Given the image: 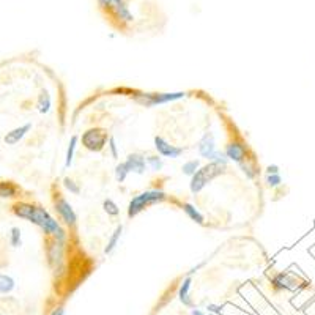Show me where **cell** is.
<instances>
[{"label":"cell","mask_w":315,"mask_h":315,"mask_svg":"<svg viewBox=\"0 0 315 315\" xmlns=\"http://www.w3.org/2000/svg\"><path fill=\"white\" fill-rule=\"evenodd\" d=\"M96 5L104 19L123 33L164 22L158 0H96Z\"/></svg>","instance_id":"obj_1"},{"label":"cell","mask_w":315,"mask_h":315,"mask_svg":"<svg viewBox=\"0 0 315 315\" xmlns=\"http://www.w3.org/2000/svg\"><path fill=\"white\" fill-rule=\"evenodd\" d=\"M13 213L17 218L33 222L35 226H38L40 229L44 230V234L52 235L55 239L65 241V238H67L59 222L49 215L48 210H44L40 205H33V203H27V202H17L13 205Z\"/></svg>","instance_id":"obj_2"},{"label":"cell","mask_w":315,"mask_h":315,"mask_svg":"<svg viewBox=\"0 0 315 315\" xmlns=\"http://www.w3.org/2000/svg\"><path fill=\"white\" fill-rule=\"evenodd\" d=\"M224 173V165L216 164V162H210L207 165L200 167L196 173L191 177V183H189V189L192 194H199L202 192V189L207 186L210 181H213L216 177Z\"/></svg>","instance_id":"obj_3"},{"label":"cell","mask_w":315,"mask_h":315,"mask_svg":"<svg viewBox=\"0 0 315 315\" xmlns=\"http://www.w3.org/2000/svg\"><path fill=\"white\" fill-rule=\"evenodd\" d=\"M165 199H167V194H165L164 191H159V189H148L145 192H141L139 196H136L131 202H129L128 216L134 218L141 211H144L147 207L155 205V203H159V202H164Z\"/></svg>","instance_id":"obj_4"},{"label":"cell","mask_w":315,"mask_h":315,"mask_svg":"<svg viewBox=\"0 0 315 315\" xmlns=\"http://www.w3.org/2000/svg\"><path fill=\"white\" fill-rule=\"evenodd\" d=\"M109 141V136L104 129L101 128H91L82 134V144L90 152H101Z\"/></svg>","instance_id":"obj_5"},{"label":"cell","mask_w":315,"mask_h":315,"mask_svg":"<svg viewBox=\"0 0 315 315\" xmlns=\"http://www.w3.org/2000/svg\"><path fill=\"white\" fill-rule=\"evenodd\" d=\"M184 96H186L184 91H177V93H144V95H139L136 101L145 107H155L158 104L172 103V101L181 99Z\"/></svg>","instance_id":"obj_6"},{"label":"cell","mask_w":315,"mask_h":315,"mask_svg":"<svg viewBox=\"0 0 315 315\" xmlns=\"http://www.w3.org/2000/svg\"><path fill=\"white\" fill-rule=\"evenodd\" d=\"M54 207H55V211H57V215L60 216V219L65 222V224L70 226V227L76 226V221H78L76 213H74L71 203L63 196H60V194H57V197L54 199Z\"/></svg>","instance_id":"obj_7"},{"label":"cell","mask_w":315,"mask_h":315,"mask_svg":"<svg viewBox=\"0 0 315 315\" xmlns=\"http://www.w3.org/2000/svg\"><path fill=\"white\" fill-rule=\"evenodd\" d=\"M153 144H155V148L158 150V153H159L161 156L170 158V159H177V158H180L184 152L181 147L172 145L169 141H165L162 136H155Z\"/></svg>","instance_id":"obj_8"},{"label":"cell","mask_w":315,"mask_h":315,"mask_svg":"<svg viewBox=\"0 0 315 315\" xmlns=\"http://www.w3.org/2000/svg\"><path fill=\"white\" fill-rule=\"evenodd\" d=\"M63 244L65 241H60V239H55L48 246V262L51 265V268L59 273L62 270V262H63Z\"/></svg>","instance_id":"obj_9"},{"label":"cell","mask_w":315,"mask_h":315,"mask_svg":"<svg viewBox=\"0 0 315 315\" xmlns=\"http://www.w3.org/2000/svg\"><path fill=\"white\" fill-rule=\"evenodd\" d=\"M271 284L274 287V290L281 292V290H295L300 282L290 273H277L271 279Z\"/></svg>","instance_id":"obj_10"},{"label":"cell","mask_w":315,"mask_h":315,"mask_svg":"<svg viewBox=\"0 0 315 315\" xmlns=\"http://www.w3.org/2000/svg\"><path fill=\"white\" fill-rule=\"evenodd\" d=\"M224 153L229 161H234L236 164H241L246 159V147L241 142H229L226 145Z\"/></svg>","instance_id":"obj_11"},{"label":"cell","mask_w":315,"mask_h":315,"mask_svg":"<svg viewBox=\"0 0 315 315\" xmlns=\"http://www.w3.org/2000/svg\"><path fill=\"white\" fill-rule=\"evenodd\" d=\"M216 152V141H215V136L213 133H205L202 136L200 142H199V153L202 158H205V159L210 161L211 155Z\"/></svg>","instance_id":"obj_12"},{"label":"cell","mask_w":315,"mask_h":315,"mask_svg":"<svg viewBox=\"0 0 315 315\" xmlns=\"http://www.w3.org/2000/svg\"><path fill=\"white\" fill-rule=\"evenodd\" d=\"M125 164L129 172H134L137 175H142L147 169V161H145L144 155H141V153H131L126 158Z\"/></svg>","instance_id":"obj_13"},{"label":"cell","mask_w":315,"mask_h":315,"mask_svg":"<svg viewBox=\"0 0 315 315\" xmlns=\"http://www.w3.org/2000/svg\"><path fill=\"white\" fill-rule=\"evenodd\" d=\"M32 129V123H25V125H21L17 128H13L10 133H6L5 136V144L6 145H16L19 144L22 139L30 133Z\"/></svg>","instance_id":"obj_14"},{"label":"cell","mask_w":315,"mask_h":315,"mask_svg":"<svg viewBox=\"0 0 315 315\" xmlns=\"http://www.w3.org/2000/svg\"><path fill=\"white\" fill-rule=\"evenodd\" d=\"M191 284H192V277L191 276L184 277V281L181 282V287H180V290H178V298L181 300V303L184 306H192V300H191V296H189Z\"/></svg>","instance_id":"obj_15"},{"label":"cell","mask_w":315,"mask_h":315,"mask_svg":"<svg viewBox=\"0 0 315 315\" xmlns=\"http://www.w3.org/2000/svg\"><path fill=\"white\" fill-rule=\"evenodd\" d=\"M122 234H123V226L120 224V226H117V229L114 230V234H112V236L109 238V241H107V246H106V249H104V254H112L115 249H117V246H118V243H120V238H122Z\"/></svg>","instance_id":"obj_16"},{"label":"cell","mask_w":315,"mask_h":315,"mask_svg":"<svg viewBox=\"0 0 315 315\" xmlns=\"http://www.w3.org/2000/svg\"><path fill=\"white\" fill-rule=\"evenodd\" d=\"M183 211L186 213V215L194 221V222H197V224H205V216L202 215V213L192 205V203H183Z\"/></svg>","instance_id":"obj_17"},{"label":"cell","mask_w":315,"mask_h":315,"mask_svg":"<svg viewBox=\"0 0 315 315\" xmlns=\"http://www.w3.org/2000/svg\"><path fill=\"white\" fill-rule=\"evenodd\" d=\"M14 289H16V281H14V277H11L10 274L0 273V293H2V295L11 293Z\"/></svg>","instance_id":"obj_18"},{"label":"cell","mask_w":315,"mask_h":315,"mask_svg":"<svg viewBox=\"0 0 315 315\" xmlns=\"http://www.w3.org/2000/svg\"><path fill=\"white\" fill-rule=\"evenodd\" d=\"M36 106H38V110L41 114H48L51 107H52V99H51V95L48 93L46 90H43L40 96H38V101H36Z\"/></svg>","instance_id":"obj_19"},{"label":"cell","mask_w":315,"mask_h":315,"mask_svg":"<svg viewBox=\"0 0 315 315\" xmlns=\"http://www.w3.org/2000/svg\"><path fill=\"white\" fill-rule=\"evenodd\" d=\"M78 141H79L78 136H71L68 148H67V156H65V167H67V169L71 167V164H73V158H74V152H76Z\"/></svg>","instance_id":"obj_20"},{"label":"cell","mask_w":315,"mask_h":315,"mask_svg":"<svg viewBox=\"0 0 315 315\" xmlns=\"http://www.w3.org/2000/svg\"><path fill=\"white\" fill-rule=\"evenodd\" d=\"M17 196V188L10 181H0V197H16Z\"/></svg>","instance_id":"obj_21"},{"label":"cell","mask_w":315,"mask_h":315,"mask_svg":"<svg viewBox=\"0 0 315 315\" xmlns=\"http://www.w3.org/2000/svg\"><path fill=\"white\" fill-rule=\"evenodd\" d=\"M239 167H241V170H243V173L246 175V177L249 178V180H254L255 177H257V173H258V170H257V167H255V164L254 162H249V161H243L241 164H239Z\"/></svg>","instance_id":"obj_22"},{"label":"cell","mask_w":315,"mask_h":315,"mask_svg":"<svg viewBox=\"0 0 315 315\" xmlns=\"http://www.w3.org/2000/svg\"><path fill=\"white\" fill-rule=\"evenodd\" d=\"M199 169H200V161H199V159H191V161H188V162L183 164L181 172H183L184 175H188V177H192V175L196 173Z\"/></svg>","instance_id":"obj_23"},{"label":"cell","mask_w":315,"mask_h":315,"mask_svg":"<svg viewBox=\"0 0 315 315\" xmlns=\"http://www.w3.org/2000/svg\"><path fill=\"white\" fill-rule=\"evenodd\" d=\"M10 244L13 247H21L22 246V234L19 227H13L10 230Z\"/></svg>","instance_id":"obj_24"},{"label":"cell","mask_w":315,"mask_h":315,"mask_svg":"<svg viewBox=\"0 0 315 315\" xmlns=\"http://www.w3.org/2000/svg\"><path fill=\"white\" fill-rule=\"evenodd\" d=\"M103 208H104V211L107 213L109 216H118L120 215V208H118V205L112 199H106L103 202Z\"/></svg>","instance_id":"obj_25"},{"label":"cell","mask_w":315,"mask_h":315,"mask_svg":"<svg viewBox=\"0 0 315 315\" xmlns=\"http://www.w3.org/2000/svg\"><path fill=\"white\" fill-rule=\"evenodd\" d=\"M147 164L150 165V167L155 170V172H159L162 167H164V162H162V158L158 156V155H152L147 158Z\"/></svg>","instance_id":"obj_26"},{"label":"cell","mask_w":315,"mask_h":315,"mask_svg":"<svg viewBox=\"0 0 315 315\" xmlns=\"http://www.w3.org/2000/svg\"><path fill=\"white\" fill-rule=\"evenodd\" d=\"M128 173H129V170H128V167H126L125 162L118 164L117 167H115V178H117L118 183H123V181L126 180V177H128Z\"/></svg>","instance_id":"obj_27"},{"label":"cell","mask_w":315,"mask_h":315,"mask_svg":"<svg viewBox=\"0 0 315 315\" xmlns=\"http://www.w3.org/2000/svg\"><path fill=\"white\" fill-rule=\"evenodd\" d=\"M210 161H211V162H216V164H221V165H224V167H226V164L229 162L226 153H224V152H219V150H216L215 153L211 155Z\"/></svg>","instance_id":"obj_28"},{"label":"cell","mask_w":315,"mask_h":315,"mask_svg":"<svg viewBox=\"0 0 315 315\" xmlns=\"http://www.w3.org/2000/svg\"><path fill=\"white\" fill-rule=\"evenodd\" d=\"M265 183H266L268 188H277L282 184V177L281 175H266Z\"/></svg>","instance_id":"obj_29"},{"label":"cell","mask_w":315,"mask_h":315,"mask_svg":"<svg viewBox=\"0 0 315 315\" xmlns=\"http://www.w3.org/2000/svg\"><path fill=\"white\" fill-rule=\"evenodd\" d=\"M63 186L67 188L71 194H76V196H78V194H80V186L76 181H73L71 178H65L63 180Z\"/></svg>","instance_id":"obj_30"},{"label":"cell","mask_w":315,"mask_h":315,"mask_svg":"<svg viewBox=\"0 0 315 315\" xmlns=\"http://www.w3.org/2000/svg\"><path fill=\"white\" fill-rule=\"evenodd\" d=\"M109 150L112 153L114 159H118V147H117V141L114 136H109Z\"/></svg>","instance_id":"obj_31"},{"label":"cell","mask_w":315,"mask_h":315,"mask_svg":"<svg viewBox=\"0 0 315 315\" xmlns=\"http://www.w3.org/2000/svg\"><path fill=\"white\" fill-rule=\"evenodd\" d=\"M266 175H279V167L277 165H268Z\"/></svg>","instance_id":"obj_32"},{"label":"cell","mask_w":315,"mask_h":315,"mask_svg":"<svg viewBox=\"0 0 315 315\" xmlns=\"http://www.w3.org/2000/svg\"><path fill=\"white\" fill-rule=\"evenodd\" d=\"M51 315H65V309L62 308V306H59V308H55V309L51 312Z\"/></svg>","instance_id":"obj_33"},{"label":"cell","mask_w":315,"mask_h":315,"mask_svg":"<svg viewBox=\"0 0 315 315\" xmlns=\"http://www.w3.org/2000/svg\"><path fill=\"white\" fill-rule=\"evenodd\" d=\"M207 309H208L210 312H219V311H221V308H219V306H216V304H208Z\"/></svg>","instance_id":"obj_34"},{"label":"cell","mask_w":315,"mask_h":315,"mask_svg":"<svg viewBox=\"0 0 315 315\" xmlns=\"http://www.w3.org/2000/svg\"><path fill=\"white\" fill-rule=\"evenodd\" d=\"M191 315H205V312L200 311V309H196V308H194V309L191 311Z\"/></svg>","instance_id":"obj_35"}]
</instances>
